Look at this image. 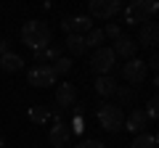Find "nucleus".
Wrapping results in <instances>:
<instances>
[{
    "instance_id": "1",
    "label": "nucleus",
    "mask_w": 159,
    "mask_h": 148,
    "mask_svg": "<svg viewBox=\"0 0 159 148\" xmlns=\"http://www.w3.org/2000/svg\"><path fill=\"white\" fill-rule=\"evenodd\" d=\"M51 29H48L45 21H37V19H32V21H27L21 27V42L24 45H29L32 50H45L48 45H51Z\"/></svg>"
},
{
    "instance_id": "2",
    "label": "nucleus",
    "mask_w": 159,
    "mask_h": 148,
    "mask_svg": "<svg viewBox=\"0 0 159 148\" xmlns=\"http://www.w3.org/2000/svg\"><path fill=\"white\" fill-rule=\"evenodd\" d=\"M98 122L106 132H119V130H125V111L114 103H103L98 108Z\"/></svg>"
},
{
    "instance_id": "3",
    "label": "nucleus",
    "mask_w": 159,
    "mask_h": 148,
    "mask_svg": "<svg viewBox=\"0 0 159 148\" xmlns=\"http://www.w3.org/2000/svg\"><path fill=\"white\" fill-rule=\"evenodd\" d=\"M157 3L154 0H135V3H130V6L125 8V21L127 24H146L151 21V16L157 13Z\"/></svg>"
},
{
    "instance_id": "4",
    "label": "nucleus",
    "mask_w": 159,
    "mask_h": 148,
    "mask_svg": "<svg viewBox=\"0 0 159 148\" xmlns=\"http://www.w3.org/2000/svg\"><path fill=\"white\" fill-rule=\"evenodd\" d=\"M114 63H117V56H114V50L111 48H98L96 53H93V58H90V66H93V72L98 74V77H103V74H109L114 69Z\"/></svg>"
},
{
    "instance_id": "5",
    "label": "nucleus",
    "mask_w": 159,
    "mask_h": 148,
    "mask_svg": "<svg viewBox=\"0 0 159 148\" xmlns=\"http://www.w3.org/2000/svg\"><path fill=\"white\" fill-rule=\"evenodd\" d=\"M146 77H148V66L141 58H130L122 66V80H127L130 85H141V82H146Z\"/></svg>"
},
{
    "instance_id": "6",
    "label": "nucleus",
    "mask_w": 159,
    "mask_h": 148,
    "mask_svg": "<svg viewBox=\"0 0 159 148\" xmlns=\"http://www.w3.org/2000/svg\"><path fill=\"white\" fill-rule=\"evenodd\" d=\"M27 82L32 87H51L56 85V74H53L51 66H34L27 72Z\"/></svg>"
},
{
    "instance_id": "7",
    "label": "nucleus",
    "mask_w": 159,
    "mask_h": 148,
    "mask_svg": "<svg viewBox=\"0 0 159 148\" xmlns=\"http://www.w3.org/2000/svg\"><path fill=\"white\" fill-rule=\"evenodd\" d=\"M90 16L93 19H101V21H106V19H111L114 13H119V3L117 0H90Z\"/></svg>"
},
{
    "instance_id": "8",
    "label": "nucleus",
    "mask_w": 159,
    "mask_h": 148,
    "mask_svg": "<svg viewBox=\"0 0 159 148\" xmlns=\"http://www.w3.org/2000/svg\"><path fill=\"white\" fill-rule=\"evenodd\" d=\"M61 29L66 34H82V37H85L93 29V19L90 16H69V19L61 21Z\"/></svg>"
},
{
    "instance_id": "9",
    "label": "nucleus",
    "mask_w": 159,
    "mask_h": 148,
    "mask_svg": "<svg viewBox=\"0 0 159 148\" xmlns=\"http://www.w3.org/2000/svg\"><path fill=\"white\" fill-rule=\"evenodd\" d=\"M56 106L58 108H72L77 106V87L72 82H61L56 90Z\"/></svg>"
},
{
    "instance_id": "10",
    "label": "nucleus",
    "mask_w": 159,
    "mask_h": 148,
    "mask_svg": "<svg viewBox=\"0 0 159 148\" xmlns=\"http://www.w3.org/2000/svg\"><path fill=\"white\" fill-rule=\"evenodd\" d=\"M159 40V27L157 21H146L141 24V29H138V42L135 45H143V48H154Z\"/></svg>"
},
{
    "instance_id": "11",
    "label": "nucleus",
    "mask_w": 159,
    "mask_h": 148,
    "mask_svg": "<svg viewBox=\"0 0 159 148\" xmlns=\"http://www.w3.org/2000/svg\"><path fill=\"white\" fill-rule=\"evenodd\" d=\"M114 56H122V58H135V50H138V45H135V40L133 37H127V34H119L117 40H114Z\"/></svg>"
},
{
    "instance_id": "12",
    "label": "nucleus",
    "mask_w": 159,
    "mask_h": 148,
    "mask_svg": "<svg viewBox=\"0 0 159 148\" xmlns=\"http://www.w3.org/2000/svg\"><path fill=\"white\" fill-rule=\"evenodd\" d=\"M146 124H148V116L143 114V108H133L130 114L125 116V130H127V132H135V135H141Z\"/></svg>"
},
{
    "instance_id": "13",
    "label": "nucleus",
    "mask_w": 159,
    "mask_h": 148,
    "mask_svg": "<svg viewBox=\"0 0 159 148\" xmlns=\"http://www.w3.org/2000/svg\"><path fill=\"white\" fill-rule=\"evenodd\" d=\"M69 135H72L69 124H64L61 119H56V124H53V127H51V132H48V140H51V146H53V148H61V146H66Z\"/></svg>"
},
{
    "instance_id": "14",
    "label": "nucleus",
    "mask_w": 159,
    "mask_h": 148,
    "mask_svg": "<svg viewBox=\"0 0 159 148\" xmlns=\"http://www.w3.org/2000/svg\"><path fill=\"white\" fill-rule=\"evenodd\" d=\"M96 93H98L101 98L114 95V93H117V80H114L111 74H103V77H98V80H96Z\"/></svg>"
},
{
    "instance_id": "15",
    "label": "nucleus",
    "mask_w": 159,
    "mask_h": 148,
    "mask_svg": "<svg viewBox=\"0 0 159 148\" xmlns=\"http://www.w3.org/2000/svg\"><path fill=\"white\" fill-rule=\"evenodd\" d=\"M21 66H24V61L16 53H6V56L0 58V69H3V72H19Z\"/></svg>"
},
{
    "instance_id": "16",
    "label": "nucleus",
    "mask_w": 159,
    "mask_h": 148,
    "mask_svg": "<svg viewBox=\"0 0 159 148\" xmlns=\"http://www.w3.org/2000/svg\"><path fill=\"white\" fill-rule=\"evenodd\" d=\"M66 48L74 53V56H82V53L88 50L85 37H82V34H69V37H66Z\"/></svg>"
},
{
    "instance_id": "17",
    "label": "nucleus",
    "mask_w": 159,
    "mask_h": 148,
    "mask_svg": "<svg viewBox=\"0 0 159 148\" xmlns=\"http://www.w3.org/2000/svg\"><path fill=\"white\" fill-rule=\"evenodd\" d=\"M61 58V45H48L45 50H34V61H56Z\"/></svg>"
},
{
    "instance_id": "18",
    "label": "nucleus",
    "mask_w": 159,
    "mask_h": 148,
    "mask_svg": "<svg viewBox=\"0 0 159 148\" xmlns=\"http://www.w3.org/2000/svg\"><path fill=\"white\" fill-rule=\"evenodd\" d=\"M130 148H157V137H154L151 132H141V135L133 137Z\"/></svg>"
},
{
    "instance_id": "19",
    "label": "nucleus",
    "mask_w": 159,
    "mask_h": 148,
    "mask_svg": "<svg viewBox=\"0 0 159 148\" xmlns=\"http://www.w3.org/2000/svg\"><path fill=\"white\" fill-rule=\"evenodd\" d=\"M48 116H51V111H48L45 106H32L29 108V119H32L34 124H45Z\"/></svg>"
},
{
    "instance_id": "20",
    "label": "nucleus",
    "mask_w": 159,
    "mask_h": 148,
    "mask_svg": "<svg viewBox=\"0 0 159 148\" xmlns=\"http://www.w3.org/2000/svg\"><path fill=\"white\" fill-rule=\"evenodd\" d=\"M103 40H106V37H103V29H90V32L85 34V45L88 48H96V50L101 48Z\"/></svg>"
},
{
    "instance_id": "21",
    "label": "nucleus",
    "mask_w": 159,
    "mask_h": 148,
    "mask_svg": "<svg viewBox=\"0 0 159 148\" xmlns=\"http://www.w3.org/2000/svg\"><path fill=\"white\" fill-rule=\"evenodd\" d=\"M51 69H53V74H56V77H58V74H66V72H72V58H56V61H53L51 63Z\"/></svg>"
},
{
    "instance_id": "22",
    "label": "nucleus",
    "mask_w": 159,
    "mask_h": 148,
    "mask_svg": "<svg viewBox=\"0 0 159 148\" xmlns=\"http://www.w3.org/2000/svg\"><path fill=\"white\" fill-rule=\"evenodd\" d=\"M143 114H146L148 119H157V116H159V101H157V95H151L146 101V111H143Z\"/></svg>"
},
{
    "instance_id": "23",
    "label": "nucleus",
    "mask_w": 159,
    "mask_h": 148,
    "mask_svg": "<svg viewBox=\"0 0 159 148\" xmlns=\"http://www.w3.org/2000/svg\"><path fill=\"white\" fill-rule=\"evenodd\" d=\"M119 34H122V32H119V27H117V24H109V27L103 29V37H111V40H117Z\"/></svg>"
},
{
    "instance_id": "24",
    "label": "nucleus",
    "mask_w": 159,
    "mask_h": 148,
    "mask_svg": "<svg viewBox=\"0 0 159 148\" xmlns=\"http://www.w3.org/2000/svg\"><path fill=\"white\" fill-rule=\"evenodd\" d=\"M77 148H106V146H103L101 140H80Z\"/></svg>"
},
{
    "instance_id": "25",
    "label": "nucleus",
    "mask_w": 159,
    "mask_h": 148,
    "mask_svg": "<svg viewBox=\"0 0 159 148\" xmlns=\"http://www.w3.org/2000/svg\"><path fill=\"white\" fill-rule=\"evenodd\" d=\"M114 95L122 98V103H130V101H133V90H125V87H117V93H114Z\"/></svg>"
},
{
    "instance_id": "26",
    "label": "nucleus",
    "mask_w": 159,
    "mask_h": 148,
    "mask_svg": "<svg viewBox=\"0 0 159 148\" xmlns=\"http://www.w3.org/2000/svg\"><path fill=\"white\" fill-rule=\"evenodd\" d=\"M69 130H74V132H82L85 130V122H82V116H74V122H72V127Z\"/></svg>"
},
{
    "instance_id": "27",
    "label": "nucleus",
    "mask_w": 159,
    "mask_h": 148,
    "mask_svg": "<svg viewBox=\"0 0 159 148\" xmlns=\"http://www.w3.org/2000/svg\"><path fill=\"white\" fill-rule=\"evenodd\" d=\"M0 53H3V56H6V53H13V50H11V42H8V40H0Z\"/></svg>"
},
{
    "instance_id": "28",
    "label": "nucleus",
    "mask_w": 159,
    "mask_h": 148,
    "mask_svg": "<svg viewBox=\"0 0 159 148\" xmlns=\"http://www.w3.org/2000/svg\"><path fill=\"white\" fill-rule=\"evenodd\" d=\"M146 66H148V69H157V66H159V58H157V53H151V58L146 61Z\"/></svg>"
},
{
    "instance_id": "29",
    "label": "nucleus",
    "mask_w": 159,
    "mask_h": 148,
    "mask_svg": "<svg viewBox=\"0 0 159 148\" xmlns=\"http://www.w3.org/2000/svg\"><path fill=\"white\" fill-rule=\"evenodd\" d=\"M3 146H6V140H3V135H0V148H3Z\"/></svg>"
}]
</instances>
